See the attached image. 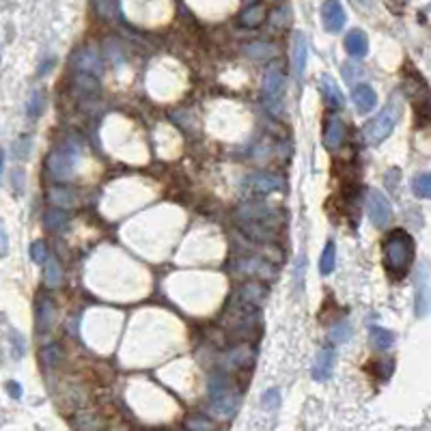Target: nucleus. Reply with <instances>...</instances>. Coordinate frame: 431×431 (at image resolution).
I'll return each instance as SVG.
<instances>
[{
	"instance_id": "31",
	"label": "nucleus",
	"mask_w": 431,
	"mask_h": 431,
	"mask_svg": "<svg viewBox=\"0 0 431 431\" xmlns=\"http://www.w3.org/2000/svg\"><path fill=\"white\" fill-rule=\"evenodd\" d=\"M352 336V326L350 324H338V326H334L332 328V332H330V338L334 343H343V341H347V338Z\"/></svg>"
},
{
	"instance_id": "7",
	"label": "nucleus",
	"mask_w": 431,
	"mask_h": 431,
	"mask_svg": "<svg viewBox=\"0 0 431 431\" xmlns=\"http://www.w3.org/2000/svg\"><path fill=\"white\" fill-rule=\"evenodd\" d=\"M367 214H369V220L373 222V226L384 229V226H389L393 220L391 201L375 188L367 190Z\"/></svg>"
},
{
	"instance_id": "12",
	"label": "nucleus",
	"mask_w": 431,
	"mask_h": 431,
	"mask_svg": "<svg viewBox=\"0 0 431 431\" xmlns=\"http://www.w3.org/2000/svg\"><path fill=\"white\" fill-rule=\"evenodd\" d=\"M74 67L82 74H91V76H100L102 72V61H100V54L93 50V48H82L76 52V56L72 58Z\"/></svg>"
},
{
	"instance_id": "13",
	"label": "nucleus",
	"mask_w": 431,
	"mask_h": 431,
	"mask_svg": "<svg viewBox=\"0 0 431 431\" xmlns=\"http://www.w3.org/2000/svg\"><path fill=\"white\" fill-rule=\"evenodd\" d=\"M352 100H354L358 112H362V115H367V112H371V110L377 106V93H375V91H373L369 84H358V86H354Z\"/></svg>"
},
{
	"instance_id": "26",
	"label": "nucleus",
	"mask_w": 431,
	"mask_h": 431,
	"mask_svg": "<svg viewBox=\"0 0 431 431\" xmlns=\"http://www.w3.org/2000/svg\"><path fill=\"white\" fill-rule=\"evenodd\" d=\"M50 198H52V203H56V207H63V210L76 205V196L70 190H52Z\"/></svg>"
},
{
	"instance_id": "39",
	"label": "nucleus",
	"mask_w": 431,
	"mask_h": 431,
	"mask_svg": "<svg viewBox=\"0 0 431 431\" xmlns=\"http://www.w3.org/2000/svg\"><path fill=\"white\" fill-rule=\"evenodd\" d=\"M354 3H358V5H365V3H367V0H354Z\"/></svg>"
},
{
	"instance_id": "19",
	"label": "nucleus",
	"mask_w": 431,
	"mask_h": 431,
	"mask_svg": "<svg viewBox=\"0 0 431 431\" xmlns=\"http://www.w3.org/2000/svg\"><path fill=\"white\" fill-rule=\"evenodd\" d=\"M322 91H324V97L328 102L330 108H341L343 106V93L341 88H338V84L330 78V76H324L322 78Z\"/></svg>"
},
{
	"instance_id": "10",
	"label": "nucleus",
	"mask_w": 431,
	"mask_h": 431,
	"mask_svg": "<svg viewBox=\"0 0 431 431\" xmlns=\"http://www.w3.org/2000/svg\"><path fill=\"white\" fill-rule=\"evenodd\" d=\"M345 9L338 0H326L322 5V22L328 33H338L345 26Z\"/></svg>"
},
{
	"instance_id": "22",
	"label": "nucleus",
	"mask_w": 431,
	"mask_h": 431,
	"mask_svg": "<svg viewBox=\"0 0 431 431\" xmlns=\"http://www.w3.org/2000/svg\"><path fill=\"white\" fill-rule=\"evenodd\" d=\"M334 267H336V244H334V240H328L324 253H322V259H320V272H322V276L332 274Z\"/></svg>"
},
{
	"instance_id": "3",
	"label": "nucleus",
	"mask_w": 431,
	"mask_h": 431,
	"mask_svg": "<svg viewBox=\"0 0 431 431\" xmlns=\"http://www.w3.org/2000/svg\"><path fill=\"white\" fill-rule=\"evenodd\" d=\"M210 401H212V412L218 418H231L240 407V393L231 386L226 377L216 375L210 382Z\"/></svg>"
},
{
	"instance_id": "15",
	"label": "nucleus",
	"mask_w": 431,
	"mask_h": 431,
	"mask_svg": "<svg viewBox=\"0 0 431 431\" xmlns=\"http://www.w3.org/2000/svg\"><path fill=\"white\" fill-rule=\"evenodd\" d=\"M306 58H308V43H306V35L298 33L296 39H293V70H296V78L302 80L304 78V70H306Z\"/></svg>"
},
{
	"instance_id": "14",
	"label": "nucleus",
	"mask_w": 431,
	"mask_h": 431,
	"mask_svg": "<svg viewBox=\"0 0 431 431\" xmlns=\"http://www.w3.org/2000/svg\"><path fill=\"white\" fill-rule=\"evenodd\" d=\"M332 365H334V350H322L315 356L313 362V379L315 382H326L332 375Z\"/></svg>"
},
{
	"instance_id": "33",
	"label": "nucleus",
	"mask_w": 431,
	"mask_h": 431,
	"mask_svg": "<svg viewBox=\"0 0 431 431\" xmlns=\"http://www.w3.org/2000/svg\"><path fill=\"white\" fill-rule=\"evenodd\" d=\"M272 24L285 29V26L289 24V9L283 7V9H276L274 13H272Z\"/></svg>"
},
{
	"instance_id": "9",
	"label": "nucleus",
	"mask_w": 431,
	"mask_h": 431,
	"mask_svg": "<svg viewBox=\"0 0 431 431\" xmlns=\"http://www.w3.org/2000/svg\"><path fill=\"white\" fill-rule=\"evenodd\" d=\"M416 298H414V311L416 317H427L431 313V287H429V265L421 263L418 272H416Z\"/></svg>"
},
{
	"instance_id": "2",
	"label": "nucleus",
	"mask_w": 431,
	"mask_h": 431,
	"mask_svg": "<svg viewBox=\"0 0 431 431\" xmlns=\"http://www.w3.org/2000/svg\"><path fill=\"white\" fill-rule=\"evenodd\" d=\"M235 218L242 229L259 242H269L276 235L279 212L274 207L259 205V203H246L237 210Z\"/></svg>"
},
{
	"instance_id": "32",
	"label": "nucleus",
	"mask_w": 431,
	"mask_h": 431,
	"mask_svg": "<svg viewBox=\"0 0 431 431\" xmlns=\"http://www.w3.org/2000/svg\"><path fill=\"white\" fill-rule=\"evenodd\" d=\"M281 403V393L276 389H269L263 393V407H267V410H274V407H279Z\"/></svg>"
},
{
	"instance_id": "35",
	"label": "nucleus",
	"mask_w": 431,
	"mask_h": 431,
	"mask_svg": "<svg viewBox=\"0 0 431 431\" xmlns=\"http://www.w3.org/2000/svg\"><path fill=\"white\" fill-rule=\"evenodd\" d=\"M11 338H13V358H22L24 356V338L15 332H11Z\"/></svg>"
},
{
	"instance_id": "6",
	"label": "nucleus",
	"mask_w": 431,
	"mask_h": 431,
	"mask_svg": "<svg viewBox=\"0 0 431 431\" xmlns=\"http://www.w3.org/2000/svg\"><path fill=\"white\" fill-rule=\"evenodd\" d=\"M78 155H80V147L74 143H65V145L56 147L48 157L50 175L58 181H67L74 175V169L78 164Z\"/></svg>"
},
{
	"instance_id": "27",
	"label": "nucleus",
	"mask_w": 431,
	"mask_h": 431,
	"mask_svg": "<svg viewBox=\"0 0 431 431\" xmlns=\"http://www.w3.org/2000/svg\"><path fill=\"white\" fill-rule=\"evenodd\" d=\"M43 104H45V100H43L41 91H33V95H31V100H29V106H26L29 119H37V117L41 115V112H43Z\"/></svg>"
},
{
	"instance_id": "18",
	"label": "nucleus",
	"mask_w": 431,
	"mask_h": 431,
	"mask_svg": "<svg viewBox=\"0 0 431 431\" xmlns=\"http://www.w3.org/2000/svg\"><path fill=\"white\" fill-rule=\"evenodd\" d=\"M52 324H54V304L48 298H43L37 308V330L45 334V332H50Z\"/></svg>"
},
{
	"instance_id": "20",
	"label": "nucleus",
	"mask_w": 431,
	"mask_h": 431,
	"mask_svg": "<svg viewBox=\"0 0 431 431\" xmlns=\"http://www.w3.org/2000/svg\"><path fill=\"white\" fill-rule=\"evenodd\" d=\"M265 19V7L263 3H253L251 7H246V11L242 13V26L246 29H257L263 24Z\"/></svg>"
},
{
	"instance_id": "23",
	"label": "nucleus",
	"mask_w": 431,
	"mask_h": 431,
	"mask_svg": "<svg viewBox=\"0 0 431 431\" xmlns=\"http://www.w3.org/2000/svg\"><path fill=\"white\" fill-rule=\"evenodd\" d=\"M371 343H373L375 350H389L395 343V334L391 330H386V328L373 326L371 328Z\"/></svg>"
},
{
	"instance_id": "37",
	"label": "nucleus",
	"mask_w": 431,
	"mask_h": 431,
	"mask_svg": "<svg viewBox=\"0 0 431 431\" xmlns=\"http://www.w3.org/2000/svg\"><path fill=\"white\" fill-rule=\"evenodd\" d=\"M188 429H212V423H203V421H190L186 425Z\"/></svg>"
},
{
	"instance_id": "36",
	"label": "nucleus",
	"mask_w": 431,
	"mask_h": 431,
	"mask_svg": "<svg viewBox=\"0 0 431 431\" xmlns=\"http://www.w3.org/2000/svg\"><path fill=\"white\" fill-rule=\"evenodd\" d=\"M7 393L11 395V399H22V386L17 382H7Z\"/></svg>"
},
{
	"instance_id": "28",
	"label": "nucleus",
	"mask_w": 431,
	"mask_h": 431,
	"mask_svg": "<svg viewBox=\"0 0 431 431\" xmlns=\"http://www.w3.org/2000/svg\"><path fill=\"white\" fill-rule=\"evenodd\" d=\"M48 246H45V242L43 240H37V242H33L31 244V259H33V263H37V265H43L45 261H48Z\"/></svg>"
},
{
	"instance_id": "17",
	"label": "nucleus",
	"mask_w": 431,
	"mask_h": 431,
	"mask_svg": "<svg viewBox=\"0 0 431 431\" xmlns=\"http://www.w3.org/2000/svg\"><path fill=\"white\" fill-rule=\"evenodd\" d=\"M235 267L240 272H244V274H248V276H253V274H257V276H274V267L267 265L261 259H240V261H235Z\"/></svg>"
},
{
	"instance_id": "4",
	"label": "nucleus",
	"mask_w": 431,
	"mask_h": 431,
	"mask_svg": "<svg viewBox=\"0 0 431 431\" xmlns=\"http://www.w3.org/2000/svg\"><path fill=\"white\" fill-rule=\"evenodd\" d=\"M399 115H401L399 106L395 102H389V106L365 125V143L375 147V145L386 141L389 136L393 134L397 121H399Z\"/></svg>"
},
{
	"instance_id": "38",
	"label": "nucleus",
	"mask_w": 431,
	"mask_h": 431,
	"mask_svg": "<svg viewBox=\"0 0 431 431\" xmlns=\"http://www.w3.org/2000/svg\"><path fill=\"white\" fill-rule=\"evenodd\" d=\"M3 173H5V151L0 147V179H3Z\"/></svg>"
},
{
	"instance_id": "34",
	"label": "nucleus",
	"mask_w": 431,
	"mask_h": 431,
	"mask_svg": "<svg viewBox=\"0 0 431 431\" xmlns=\"http://www.w3.org/2000/svg\"><path fill=\"white\" fill-rule=\"evenodd\" d=\"M9 255V235L5 229V222L0 220V259H5Z\"/></svg>"
},
{
	"instance_id": "8",
	"label": "nucleus",
	"mask_w": 431,
	"mask_h": 431,
	"mask_svg": "<svg viewBox=\"0 0 431 431\" xmlns=\"http://www.w3.org/2000/svg\"><path fill=\"white\" fill-rule=\"evenodd\" d=\"M283 188V179L276 175H269V173H255V175H248L242 181V190L244 194H251V196H265L274 190Z\"/></svg>"
},
{
	"instance_id": "5",
	"label": "nucleus",
	"mask_w": 431,
	"mask_h": 431,
	"mask_svg": "<svg viewBox=\"0 0 431 431\" xmlns=\"http://www.w3.org/2000/svg\"><path fill=\"white\" fill-rule=\"evenodd\" d=\"M285 102V74L281 65H269L263 76V104L269 115L279 117Z\"/></svg>"
},
{
	"instance_id": "29",
	"label": "nucleus",
	"mask_w": 431,
	"mask_h": 431,
	"mask_svg": "<svg viewBox=\"0 0 431 431\" xmlns=\"http://www.w3.org/2000/svg\"><path fill=\"white\" fill-rule=\"evenodd\" d=\"M246 52L251 54V56H255V58H263V56H272L276 52V48L272 43H253V45H248L246 48Z\"/></svg>"
},
{
	"instance_id": "1",
	"label": "nucleus",
	"mask_w": 431,
	"mask_h": 431,
	"mask_svg": "<svg viewBox=\"0 0 431 431\" xmlns=\"http://www.w3.org/2000/svg\"><path fill=\"white\" fill-rule=\"evenodd\" d=\"M414 253L416 246L410 233L403 229L391 231L386 240H384V267H386L389 276L395 281L405 279V274L414 263Z\"/></svg>"
},
{
	"instance_id": "30",
	"label": "nucleus",
	"mask_w": 431,
	"mask_h": 431,
	"mask_svg": "<svg viewBox=\"0 0 431 431\" xmlns=\"http://www.w3.org/2000/svg\"><path fill=\"white\" fill-rule=\"evenodd\" d=\"M41 360H43L45 367H54L56 362L61 360V347L58 345H48L41 352Z\"/></svg>"
},
{
	"instance_id": "16",
	"label": "nucleus",
	"mask_w": 431,
	"mask_h": 431,
	"mask_svg": "<svg viewBox=\"0 0 431 431\" xmlns=\"http://www.w3.org/2000/svg\"><path fill=\"white\" fill-rule=\"evenodd\" d=\"M345 50H347L350 56H354V58L367 56V52H369V39H367V35L362 33V31H358V29L350 31V33L345 35Z\"/></svg>"
},
{
	"instance_id": "21",
	"label": "nucleus",
	"mask_w": 431,
	"mask_h": 431,
	"mask_svg": "<svg viewBox=\"0 0 431 431\" xmlns=\"http://www.w3.org/2000/svg\"><path fill=\"white\" fill-rule=\"evenodd\" d=\"M67 222H70V216H67V212L63 207H56V210H48L43 216V224L45 229L50 231H63Z\"/></svg>"
},
{
	"instance_id": "25",
	"label": "nucleus",
	"mask_w": 431,
	"mask_h": 431,
	"mask_svg": "<svg viewBox=\"0 0 431 431\" xmlns=\"http://www.w3.org/2000/svg\"><path fill=\"white\" fill-rule=\"evenodd\" d=\"M412 190L421 198H431V173H421L412 181Z\"/></svg>"
},
{
	"instance_id": "11",
	"label": "nucleus",
	"mask_w": 431,
	"mask_h": 431,
	"mask_svg": "<svg viewBox=\"0 0 431 431\" xmlns=\"http://www.w3.org/2000/svg\"><path fill=\"white\" fill-rule=\"evenodd\" d=\"M345 143V123L341 117L330 115L324 127V145L328 151H338Z\"/></svg>"
},
{
	"instance_id": "24",
	"label": "nucleus",
	"mask_w": 431,
	"mask_h": 431,
	"mask_svg": "<svg viewBox=\"0 0 431 431\" xmlns=\"http://www.w3.org/2000/svg\"><path fill=\"white\" fill-rule=\"evenodd\" d=\"M45 265V283L48 287H61L63 285V267L54 257H48V261L43 263Z\"/></svg>"
}]
</instances>
